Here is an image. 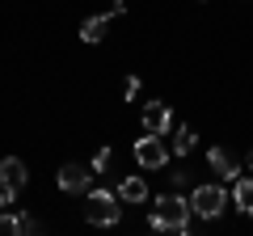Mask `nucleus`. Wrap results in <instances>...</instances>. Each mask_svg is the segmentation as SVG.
<instances>
[{
	"mask_svg": "<svg viewBox=\"0 0 253 236\" xmlns=\"http://www.w3.org/2000/svg\"><path fill=\"white\" fill-rule=\"evenodd\" d=\"M118 202H144L148 198V182L144 177H139V173H131V177H123V182H118Z\"/></svg>",
	"mask_w": 253,
	"mask_h": 236,
	"instance_id": "nucleus-9",
	"label": "nucleus"
},
{
	"mask_svg": "<svg viewBox=\"0 0 253 236\" xmlns=\"http://www.w3.org/2000/svg\"><path fill=\"white\" fill-rule=\"evenodd\" d=\"M165 135H148L144 131V139H135V164L139 169H165V164H169V148L161 144Z\"/></svg>",
	"mask_w": 253,
	"mask_h": 236,
	"instance_id": "nucleus-4",
	"label": "nucleus"
},
{
	"mask_svg": "<svg viewBox=\"0 0 253 236\" xmlns=\"http://www.w3.org/2000/svg\"><path fill=\"white\" fill-rule=\"evenodd\" d=\"M84 219L97 224V228H114L118 219H123L118 194H110V190H89V211H84Z\"/></svg>",
	"mask_w": 253,
	"mask_h": 236,
	"instance_id": "nucleus-3",
	"label": "nucleus"
},
{
	"mask_svg": "<svg viewBox=\"0 0 253 236\" xmlns=\"http://www.w3.org/2000/svg\"><path fill=\"white\" fill-rule=\"evenodd\" d=\"M207 164H211L215 177H224V182H236V177H241V164H236V156L228 152V148H211V152H207Z\"/></svg>",
	"mask_w": 253,
	"mask_h": 236,
	"instance_id": "nucleus-8",
	"label": "nucleus"
},
{
	"mask_svg": "<svg viewBox=\"0 0 253 236\" xmlns=\"http://www.w3.org/2000/svg\"><path fill=\"white\" fill-rule=\"evenodd\" d=\"M106 13H110V17H123V13H126V0H114V4H110Z\"/></svg>",
	"mask_w": 253,
	"mask_h": 236,
	"instance_id": "nucleus-18",
	"label": "nucleus"
},
{
	"mask_svg": "<svg viewBox=\"0 0 253 236\" xmlns=\"http://www.w3.org/2000/svg\"><path fill=\"white\" fill-rule=\"evenodd\" d=\"M194 144H199L194 127H186V122H181V127H173V144H169L173 156H190V152H194Z\"/></svg>",
	"mask_w": 253,
	"mask_h": 236,
	"instance_id": "nucleus-12",
	"label": "nucleus"
},
{
	"mask_svg": "<svg viewBox=\"0 0 253 236\" xmlns=\"http://www.w3.org/2000/svg\"><path fill=\"white\" fill-rule=\"evenodd\" d=\"M26 182H30L26 160H17V156H4V160H0V190H4L13 202H17V194L26 190Z\"/></svg>",
	"mask_w": 253,
	"mask_h": 236,
	"instance_id": "nucleus-5",
	"label": "nucleus"
},
{
	"mask_svg": "<svg viewBox=\"0 0 253 236\" xmlns=\"http://www.w3.org/2000/svg\"><path fill=\"white\" fill-rule=\"evenodd\" d=\"M224 207H228V190L224 186H194V194H190L194 219H219Z\"/></svg>",
	"mask_w": 253,
	"mask_h": 236,
	"instance_id": "nucleus-2",
	"label": "nucleus"
},
{
	"mask_svg": "<svg viewBox=\"0 0 253 236\" xmlns=\"http://www.w3.org/2000/svg\"><path fill=\"white\" fill-rule=\"evenodd\" d=\"M232 207L241 215H253V177H236L232 182Z\"/></svg>",
	"mask_w": 253,
	"mask_h": 236,
	"instance_id": "nucleus-10",
	"label": "nucleus"
},
{
	"mask_svg": "<svg viewBox=\"0 0 253 236\" xmlns=\"http://www.w3.org/2000/svg\"><path fill=\"white\" fill-rule=\"evenodd\" d=\"M55 186L63 194H89L93 190V169H84V164H63L55 173Z\"/></svg>",
	"mask_w": 253,
	"mask_h": 236,
	"instance_id": "nucleus-6",
	"label": "nucleus"
},
{
	"mask_svg": "<svg viewBox=\"0 0 253 236\" xmlns=\"http://www.w3.org/2000/svg\"><path fill=\"white\" fill-rule=\"evenodd\" d=\"M110 160H114V148H97V156H93V173H110Z\"/></svg>",
	"mask_w": 253,
	"mask_h": 236,
	"instance_id": "nucleus-13",
	"label": "nucleus"
},
{
	"mask_svg": "<svg viewBox=\"0 0 253 236\" xmlns=\"http://www.w3.org/2000/svg\"><path fill=\"white\" fill-rule=\"evenodd\" d=\"M245 164H249V173H253V148H249V156H245Z\"/></svg>",
	"mask_w": 253,
	"mask_h": 236,
	"instance_id": "nucleus-20",
	"label": "nucleus"
},
{
	"mask_svg": "<svg viewBox=\"0 0 253 236\" xmlns=\"http://www.w3.org/2000/svg\"><path fill=\"white\" fill-rule=\"evenodd\" d=\"M26 232H42V224L34 215H17V236H26Z\"/></svg>",
	"mask_w": 253,
	"mask_h": 236,
	"instance_id": "nucleus-14",
	"label": "nucleus"
},
{
	"mask_svg": "<svg viewBox=\"0 0 253 236\" xmlns=\"http://www.w3.org/2000/svg\"><path fill=\"white\" fill-rule=\"evenodd\" d=\"M135 93H139V76H126L123 80V101H135Z\"/></svg>",
	"mask_w": 253,
	"mask_h": 236,
	"instance_id": "nucleus-15",
	"label": "nucleus"
},
{
	"mask_svg": "<svg viewBox=\"0 0 253 236\" xmlns=\"http://www.w3.org/2000/svg\"><path fill=\"white\" fill-rule=\"evenodd\" d=\"M106 26H110V13H97V17H84L81 21V42H101L106 38Z\"/></svg>",
	"mask_w": 253,
	"mask_h": 236,
	"instance_id": "nucleus-11",
	"label": "nucleus"
},
{
	"mask_svg": "<svg viewBox=\"0 0 253 236\" xmlns=\"http://www.w3.org/2000/svg\"><path fill=\"white\" fill-rule=\"evenodd\" d=\"M0 236H17V215H0Z\"/></svg>",
	"mask_w": 253,
	"mask_h": 236,
	"instance_id": "nucleus-16",
	"label": "nucleus"
},
{
	"mask_svg": "<svg viewBox=\"0 0 253 236\" xmlns=\"http://www.w3.org/2000/svg\"><path fill=\"white\" fill-rule=\"evenodd\" d=\"M0 207H13V198H9V194H4V190H0Z\"/></svg>",
	"mask_w": 253,
	"mask_h": 236,
	"instance_id": "nucleus-19",
	"label": "nucleus"
},
{
	"mask_svg": "<svg viewBox=\"0 0 253 236\" xmlns=\"http://www.w3.org/2000/svg\"><path fill=\"white\" fill-rule=\"evenodd\" d=\"M169 182H173V190H186V186H190V173H169Z\"/></svg>",
	"mask_w": 253,
	"mask_h": 236,
	"instance_id": "nucleus-17",
	"label": "nucleus"
},
{
	"mask_svg": "<svg viewBox=\"0 0 253 236\" xmlns=\"http://www.w3.org/2000/svg\"><path fill=\"white\" fill-rule=\"evenodd\" d=\"M148 228H152V232L190 236V232H194V211H190V198H181L177 190H173V194H161V198H156V211L148 215Z\"/></svg>",
	"mask_w": 253,
	"mask_h": 236,
	"instance_id": "nucleus-1",
	"label": "nucleus"
},
{
	"mask_svg": "<svg viewBox=\"0 0 253 236\" xmlns=\"http://www.w3.org/2000/svg\"><path fill=\"white\" fill-rule=\"evenodd\" d=\"M139 118H144V131H148V135H169V131H173V110L165 106V101H148Z\"/></svg>",
	"mask_w": 253,
	"mask_h": 236,
	"instance_id": "nucleus-7",
	"label": "nucleus"
}]
</instances>
